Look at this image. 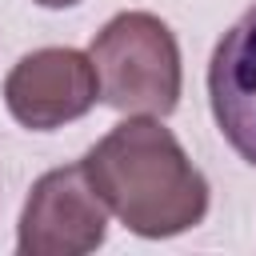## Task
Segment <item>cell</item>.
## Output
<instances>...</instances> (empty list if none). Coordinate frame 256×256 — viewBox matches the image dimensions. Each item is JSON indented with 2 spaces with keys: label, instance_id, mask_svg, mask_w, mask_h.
<instances>
[{
  "label": "cell",
  "instance_id": "5b68a950",
  "mask_svg": "<svg viewBox=\"0 0 256 256\" xmlns=\"http://www.w3.org/2000/svg\"><path fill=\"white\" fill-rule=\"evenodd\" d=\"M208 104L220 136L256 168V4L220 36L212 52Z\"/></svg>",
  "mask_w": 256,
  "mask_h": 256
},
{
  "label": "cell",
  "instance_id": "6da1fadb",
  "mask_svg": "<svg viewBox=\"0 0 256 256\" xmlns=\"http://www.w3.org/2000/svg\"><path fill=\"white\" fill-rule=\"evenodd\" d=\"M80 164L104 208L136 236H180L208 212V180L160 120L116 124Z\"/></svg>",
  "mask_w": 256,
  "mask_h": 256
},
{
  "label": "cell",
  "instance_id": "8992f818",
  "mask_svg": "<svg viewBox=\"0 0 256 256\" xmlns=\"http://www.w3.org/2000/svg\"><path fill=\"white\" fill-rule=\"evenodd\" d=\"M40 8H72V4H80V0H36Z\"/></svg>",
  "mask_w": 256,
  "mask_h": 256
},
{
  "label": "cell",
  "instance_id": "7a4b0ae2",
  "mask_svg": "<svg viewBox=\"0 0 256 256\" xmlns=\"http://www.w3.org/2000/svg\"><path fill=\"white\" fill-rule=\"evenodd\" d=\"M100 100L116 112L168 116L180 104V48L172 28L152 12L112 16L88 48Z\"/></svg>",
  "mask_w": 256,
  "mask_h": 256
},
{
  "label": "cell",
  "instance_id": "277c9868",
  "mask_svg": "<svg viewBox=\"0 0 256 256\" xmlns=\"http://www.w3.org/2000/svg\"><path fill=\"white\" fill-rule=\"evenodd\" d=\"M100 96L96 68L76 48H36L16 60L4 80V104L16 124L52 132L80 120Z\"/></svg>",
  "mask_w": 256,
  "mask_h": 256
},
{
  "label": "cell",
  "instance_id": "3957f363",
  "mask_svg": "<svg viewBox=\"0 0 256 256\" xmlns=\"http://www.w3.org/2000/svg\"><path fill=\"white\" fill-rule=\"evenodd\" d=\"M108 236V208L84 176V164L44 172L20 212L16 248L24 256H84Z\"/></svg>",
  "mask_w": 256,
  "mask_h": 256
}]
</instances>
